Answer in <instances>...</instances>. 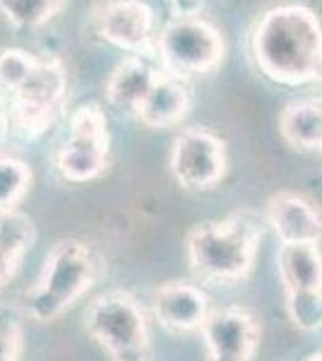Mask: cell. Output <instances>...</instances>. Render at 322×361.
Here are the masks:
<instances>
[{"label":"cell","instance_id":"cell-1","mask_svg":"<svg viewBox=\"0 0 322 361\" xmlns=\"http://www.w3.org/2000/svg\"><path fill=\"white\" fill-rule=\"evenodd\" d=\"M255 66L282 85L322 78V25L303 5H279L262 15L250 39Z\"/></svg>","mask_w":322,"mask_h":361},{"label":"cell","instance_id":"cell-2","mask_svg":"<svg viewBox=\"0 0 322 361\" xmlns=\"http://www.w3.org/2000/svg\"><path fill=\"white\" fill-rule=\"evenodd\" d=\"M101 275V258L80 238H61L49 250L37 282L25 294V311L37 323H54L89 292Z\"/></svg>","mask_w":322,"mask_h":361},{"label":"cell","instance_id":"cell-3","mask_svg":"<svg viewBox=\"0 0 322 361\" xmlns=\"http://www.w3.org/2000/svg\"><path fill=\"white\" fill-rule=\"evenodd\" d=\"M260 229L243 217L202 222L188 234V263L209 282H238L253 270Z\"/></svg>","mask_w":322,"mask_h":361},{"label":"cell","instance_id":"cell-4","mask_svg":"<svg viewBox=\"0 0 322 361\" xmlns=\"http://www.w3.org/2000/svg\"><path fill=\"white\" fill-rule=\"evenodd\" d=\"M85 328L113 361H149V328L140 301L130 292L111 289L87 308Z\"/></svg>","mask_w":322,"mask_h":361},{"label":"cell","instance_id":"cell-5","mask_svg":"<svg viewBox=\"0 0 322 361\" xmlns=\"http://www.w3.org/2000/svg\"><path fill=\"white\" fill-rule=\"evenodd\" d=\"M224 54L221 32L200 15H173L156 34V56L163 73L180 80L212 73L221 66Z\"/></svg>","mask_w":322,"mask_h":361},{"label":"cell","instance_id":"cell-6","mask_svg":"<svg viewBox=\"0 0 322 361\" xmlns=\"http://www.w3.org/2000/svg\"><path fill=\"white\" fill-rule=\"evenodd\" d=\"M70 133L56 154V169L70 183H87L106 171L111 135L104 109L97 102L80 104L70 114Z\"/></svg>","mask_w":322,"mask_h":361},{"label":"cell","instance_id":"cell-7","mask_svg":"<svg viewBox=\"0 0 322 361\" xmlns=\"http://www.w3.org/2000/svg\"><path fill=\"white\" fill-rule=\"evenodd\" d=\"M68 97V70L58 58H39V66L13 97L8 111L13 128L34 140L56 123Z\"/></svg>","mask_w":322,"mask_h":361},{"label":"cell","instance_id":"cell-8","mask_svg":"<svg viewBox=\"0 0 322 361\" xmlns=\"http://www.w3.org/2000/svg\"><path fill=\"white\" fill-rule=\"evenodd\" d=\"M291 320L303 330L322 325V253L313 243H286L277 255Z\"/></svg>","mask_w":322,"mask_h":361},{"label":"cell","instance_id":"cell-9","mask_svg":"<svg viewBox=\"0 0 322 361\" xmlns=\"http://www.w3.org/2000/svg\"><path fill=\"white\" fill-rule=\"evenodd\" d=\"M168 169L183 188H214L226 176V142L207 128H188L173 140Z\"/></svg>","mask_w":322,"mask_h":361},{"label":"cell","instance_id":"cell-10","mask_svg":"<svg viewBox=\"0 0 322 361\" xmlns=\"http://www.w3.org/2000/svg\"><path fill=\"white\" fill-rule=\"evenodd\" d=\"M94 29L101 42L123 54L144 56L154 44V10L144 0H104Z\"/></svg>","mask_w":322,"mask_h":361},{"label":"cell","instance_id":"cell-11","mask_svg":"<svg viewBox=\"0 0 322 361\" xmlns=\"http://www.w3.org/2000/svg\"><path fill=\"white\" fill-rule=\"evenodd\" d=\"M207 361H250L257 347V323L243 308L212 311L202 325Z\"/></svg>","mask_w":322,"mask_h":361},{"label":"cell","instance_id":"cell-12","mask_svg":"<svg viewBox=\"0 0 322 361\" xmlns=\"http://www.w3.org/2000/svg\"><path fill=\"white\" fill-rule=\"evenodd\" d=\"M267 222L272 224L274 234L286 243H313L322 241V212L308 197L298 193H277L267 202Z\"/></svg>","mask_w":322,"mask_h":361},{"label":"cell","instance_id":"cell-13","mask_svg":"<svg viewBox=\"0 0 322 361\" xmlns=\"http://www.w3.org/2000/svg\"><path fill=\"white\" fill-rule=\"evenodd\" d=\"M151 311L166 330L190 333L204 325L209 316L207 294L190 282H166L151 296Z\"/></svg>","mask_w":322,"mask_h":361},{"label":"cell","instance_id":"cell-14","mask_svg":"<svg viewBox=\"0 0 322 361\" xmlns=\"http://www.w3.org/2000/svg\"><path fill=\"white\" fill-rule=\"evenodd\" d=\"M159 75L161 70H156L144 56H128L109 75L106 104L120 114L137 116Z\"/></svg>","mask_w":322,"mask_h":361},{"label":"cell","instance_id":"cell-15","mask_svg":"<svg viewBox=\"0 0 322 361\" xmlns=\"http://www.w3.org/2000/svg\"><path fill=\"white\" fill-rule=\"evenodd\" d=\"M190 111V92L183 80L161 70L151 87L147 102L142 104L137 118L147 128H171L178 126Z\"/></svg>","mask_w":322,"mask_h":361},{"label":"cell","instance_id":"cell-16","mask_svg":"<svg viewBox=\"0 0 322 361\" xmlns=\"http://www.w3.org/2000/svg\"><path fill=\"white\" fill-rule=\"evenodd\" d=\"M37 229L34 222L20 209L0 214V289L20 270L25 255L32 250Z\"/></svg>","mask_w":322,"mask_h":361},{"label":"cell","instance_id":"cell-17","mask_svg":"<svg viewBox=\"0 0 322 361\" xmlns=\"http://www.w3.org/2000/svg\"><path fill=\"white\" fill-rule=\"evenodd\" d=\"M282 137L296 149H322V104L294 102L282 111L279 118Z\"/></svg>","mask_w":322,"mask_h":361},{"label":"cell","instance_id":"cell-18","mask_svg":"<svg viewBox=\"0 0 322 361\" xmlns=\"http://www.w3.org/2000/svg\"><path fill=\"white\" fill-rule=\"evenodd\" d=\"M68 0H0V15L15 29H41L66 10Z\"/></svg>","mask_w":322,"mask_h":361},{"label":"cell","instance_id":"cell-19","mask_svg":"<svg viewBox=\"0 0 322 361\" xmlns=\"http://www.w3.org/2000/svg\"><path fill=\"white\" fill-rule=\"evenodd\" d=\"M32 185V169L20 157L0 154V214L15 212Z\"/></svg>","mask_w":322,"mask_h":361},{"label":"cell","instance_id":"cell-20","mask_svg":"<svg viewBox=\"0 0 322 361\" xmlns=\"http://www.w3.org/2000/svg\"><path fill=\"white\" fill-rule=\"evenodd\" d=\"M39 66V56L29 54L25 49L5 46L0 49V94L13 97L22 85L32 78Z\"/></svg>","mask_w":322,"mask_h":361},{"label":"cell","instance_id":"cell-21","mask_svg":"<svg viewBox=\"0 0 322 361\" xmlns=\"http://www.w3.org/2000/svg\"><path fill=\"white\" fill-rule=\"evenodd\" d=\"M22 311L15 304L0 301V361H20L22 354Z\"/></svg>","mask_w":322,"mask_h":361},{"label":"cell","instance_id":"cell-22","mask_svg":"<svg viewBox=\"0 0 322 361\" xmlns=\"http://www.w3.org/2000/svg\"><path fill=\"white\" fill-rule=\"evenodd\" d=\"M175 15H200L204 0H171Z\"/></svg>","mask_w":322,"mask_h":361},{"label":"cell","instance_id":"cell-23","mask_svg":"<svg viewBox=\"0 0 322 361\" xmlns=\"http://www.w3.org/2000/svg\"><path fill=\"white\" fill-rule=\"evenodd\" d=\"M10 128H13V121H10V111L3 102H0V145L8 140L10 135Z\"/></svg>","mask_w":322,"mask_h":361}]
</instances>
